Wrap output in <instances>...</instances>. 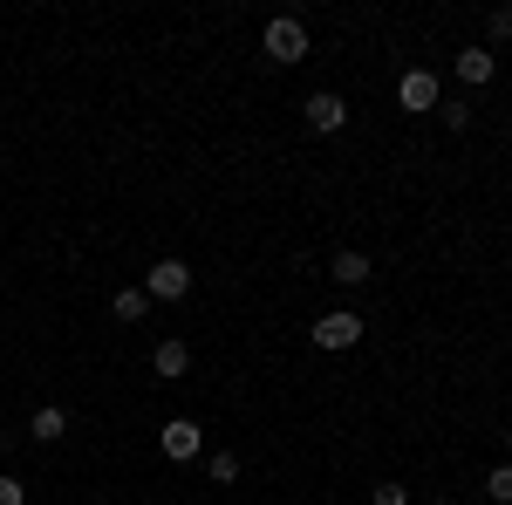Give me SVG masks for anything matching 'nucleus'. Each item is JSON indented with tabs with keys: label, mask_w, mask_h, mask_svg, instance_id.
<instances>
[{
	"label": "nucleus",
	"mask_w": 512,
	"mask_h": 505,
	"mask_svg": "<svg viewBox=\"0 0 512 505\" xmlns=\"http://www.w3.org/2000/svg\"><path fill=\"white\" fill-rule=\"evenodd\" d=\"M260 48H267V62L294 69V62H308V28H301L294 14H274V21H267V35H260Z\"/></svg>",
	"instance_id": "nucleus-1"
},
{
	"label": "nucleus",
	"mask_w": 512,
	"mask_h": 505,
	"mask_svg": "<svg viewBox=\"0 0 512 505\" xmlns=\"http://www.w3.org/2000/svg\"><path fill=\"white\" fill-rule=\"evenodd\" d=\"M308 335H315V349H355V342H362V314L328 308V314L315 321V328H308Z\"/></svg>",
	"instance_id": "nucleus-2"
},
{
	"label": "nucleus",
	"mask_w": 512,
	"mask_h": 505,
	"mask_svg": "<svg viewBox=\"0 0 512 505\" xmlns=\"http://www.w3.org/2000/svg\"><path fill=\"white\" fill-rule=\"evenodd\" d=\"M144 294H151V301H185V294H192V267H185V260H158V267L144 273Z\"/></svg>",
	"instance_id": "nucleus-3"
},
{
	"label": "nucleus",
	"mask_w": 512,
	"mask_h": 505,
	"mask_svg": "<svg viewBox=\"0 0 512 505\" xmlns=\"http://www.w3.org/2000/svg\"><path fill=\"white\" fill-rule=\"evenodd\" d=\"M198 451H205V430H198L192 417H171V424H164V458H171V465H192Z\"/></svg>",
	"instance_id": "nucleus-4"
},
{
	"label": "nucleus",
	"mask_w": 512,
	"mask_h": 505,
	"mask_svg": "<svg viewBox=\"0 0 512 505\" xmlns=\"http://www.w3.org/2000/svg\"><path fill=\"white\" fill-rule=\"evenodd\" d=\"M349 123V103L335 96V89H321V96H308V130H321V137H335Z\"/></svg>",
	"instance_id": "nucleus-5"
},
{
	"label": "nucleus",
	"mask_w": 512,
	"mask_h": 505,
	"mask_svg": "<svg viewBox=\"0 0 512 505\" xmlns=\"http://www.w3.org/2000/svg\"><path fill=\"white\" fill-rule=\"evenodd\" d=\"M396 103L403 110H437V76L431 69H410V76L396 82Z\"/></svg>",
	"instance_id": "nucleus-6"
},
{
	"label": "nucleus",
	"mask_w": 512,
	"mask_h": 505,
	"mask_svg": "<svg viewBox=\"0 0 512 505\" xmlns=\"http://www.w3.org/2000/svg\"><path fill=\"white\" fill-rule=\"evenodd\" d=\"M151 369H158L164 383H178V376H185V369H192V349H185V342H171V335H164L158 349H151Z\"/></svg>",
	"instance_id": "nucleus-7"
},
{
	"label": "nucleus",
	"mask_w": 512,
	"mask_h": 505,
	"mask_svg": "<svg viewBox=\"0 0 512 505\" xmlns=\"http://www.w3.org/2000/svg\"><path fill=\"white\" fill-rule=\"evenodd\" d=\"M28 437H35V444H55V437H69V410H62V403H41L35 417H28Z\"/></svg>",
	"instance_id": "nucleus-8"
},
{
	"label": "nucleus",
	"mask_w": 512,
	"mask_h": 505,
	"mask_svg": "<svg viewBox=\"0 0 512 505\" xmlns=\"http://www.w3.org/2000/svg\"><path fill=\"white\" fill-rule=\"evenodd\" d=\"M492 62H499L492 48H458V76L472 82V89H485V82H492Z\"/></svg>",
	"instance_id": "nucleus-9"
},
{
	"label": "nucleus",
	"mask_w": 512,
	"mask_h": 505,
	"mask_svg": "<svg viewBox=\"0 0 512 505\" xmlns=\"http://www.w3.org/2000/svg\"><path fill=\"white\" fill-rule=\"evenodd\" d=\"M328 280H342V287H362V280H369V253H335V260H328Z\"/></svg>",
	"instance_id": "nucleus-10"
},
{
	"label": "nucleus",
	"mask_w": 512,
	"mask_h": 505,
	"mask_svg": "<svg viewBox=\"0 0 512 505\" xmlns=\"http://www.w3.org/2000/svg\"><path fill=\"white\" fill-rule=\"evenodd\" d=\"M144 308H151L144 287H117V294H110V314H117V321H144Z\"/></svg>",
	"instance_id": "nucleus-11"
},
{
	"label": "nucleus",
	"mask_w": 512,
	"mask_h": 505,
	"mask_svg": "<svg viewBox=\"0 0 512 505\" xmlns=\"http://www.w3.org/2000/svg\"><path fill=\"white\" fill-rule=\"evenodd\" d=\"M205 471H212V485H233V478H239V451H212Z\"/></svg>",
	"instance_id": "nucleus-12"
},
{
	"label": "nucleus",
	"mask_w": 512,
	"mask_h": 505,
	"mask_svg": "<svg viewBox=\"0 0 512 505\" xmlns=\"http://www.w3.org/2000/svg\"><path fill=\"white\" fill-rule=\"evenodd\" d=\"M485 492L499 505H512V465H492V478H485Z\"/></svg>",
	"instance_id": "nucleus-13"
},
{
	"label": "nucleus",
	"mask_w": 512,
	"mask_h": 505,
	"mask_svg": "<svg viewBox=\"0 0 512 505\" xmlns=\"http://www.w3.org/2000/svg\"><path fill=\"white\" fill-rule=\"evenodd\" d=\"M485 35H492V41H512V7H492V21H485Z\"/></svg>",
	"instance_id": "nucleus-14"
},
{
	"label": "nucleus",
	"mask_w": 512,
	"mask_h": 505,
	"mask_svg": "<svg viewBox=\"0 0 512 505\" xmlns=\"http://www.w3.org/2000/svg\"><path fill=\"white\" fill-rule=\"evenodd\" d=\"M437 110H444V130H465L472 123V103H437Z\"/></svg>",
	"instance_id": "nucleus-15"
},
{
	"label": "nucleus",
	"mask_w": 512,
	"mask_h": 505,
	"mask_svg": "<svg viewBox=\"0 0 512 505\" xmlns=\"http://www.w3.org/2000/svg\"><path fill=\"white\" fill-rule=\"evenodd\" d=\"M0 505H28V485H21V478H7V471H0Z\"/></svg>",
	"instance_id": "nucleus-16"
},
{
	"label": "nucleus",
	"mask_w": 512,
	"mask_h": 505,
	"mask_svg": "<svg viewBox=\"0 0 512 505\" xmlns=\"http://www.w3.org/2000/svg\"><path fill=\"white\" fill-rule=\"evenodd\" d=\"M369 505H410V492H403V485H376V492H369Z\"/></svg>",
	"instance_id": "nucleus-17"
},
{
	"label": "nucleus",
	"mask_w": 512,
	"mask_h": 505,
	"mask_svg": "<svg viewBox=\"0 0 512 505\" xmlns=\"http://www.w3.org/2000/svg\"><path fill=\"white\" fill-rule=\"evenodd\" d=\"M499 444H506V458H512V430H506V437H499Z\"/></svg>",
	"instance_id": "nucleus-18"
},
{
	"label": "nucleus",
	"mask_w": 512,
	"mask_h": 505,
	"mask_svg": "<svg viewBox=\"0 0 512 505\" xmlns=\"http://www.w3.org/2000/svg\"><path fill=\"white\" fill-rule=\"evenodd\" d=\"M424 505H451V499H424Z\"/></svg>",
	"instance_id": "nucleus-19"
},
{
	"label": "nucleus",
	"mask_w": 512,
	"mask_h": 505,
	"mask_svg": "<svg viewBox=\"0 0 512 505\" xmlns=\"http://www.w3.org/2000/svg\"><path fill=\"white\" fill-rule=\"evenodd\" d=\"M96 505H110V499H96Z\"/></svg>",
	"instance_id": "nucleus-20"
}]
</instances>
